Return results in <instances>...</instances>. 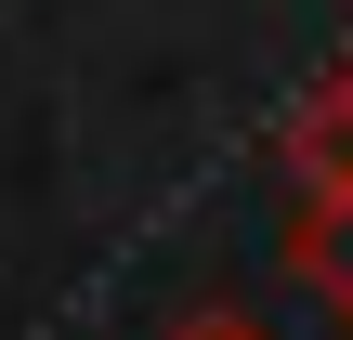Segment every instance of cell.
Returning a JSON list of instances; mask_svg holds the SVG:
<instances>
[{"mask_svg":"<svg viewBox=\"0 0 353 340\" xmlns=\"http://www.w3.org/2000/svg\"><path fill=\"white\" fill-rule=\"evenodd\" d=\"M275 157H288V183H301V210H341L353 197V66H327V79L288 105Z\"/></svg>","mask_w":353,"mask_h":340,"instance_id":"cell-1","label":"cell"},{"mask_svg":"<svg viewBox=\"0 0 353 340\" xmlns=\"http://www.w3.org/2000/svg\"><path fill=\"white\" fill-rule=\"evenodd\" d=\"M288 288H314V301L353 328V197H341V210H301V223H288Z\"/></svg>","mask_w":353,"mask_h":340,"instance_id":"cell-2","label":"cell"},{"mask_svg":"<svg viewBox=\"0 0 353 340\" xmlns=\"http://www.w3.org/2000/svg\"><path fill=\"white\" fill-rule=\"evenodd\" d=\"M170 340H262L249 314H196V328H170Z\"/></svg>","mask_w":353,"mask_h":340,"instance_id":"cell-3","label":"cell"}]
</instances>
